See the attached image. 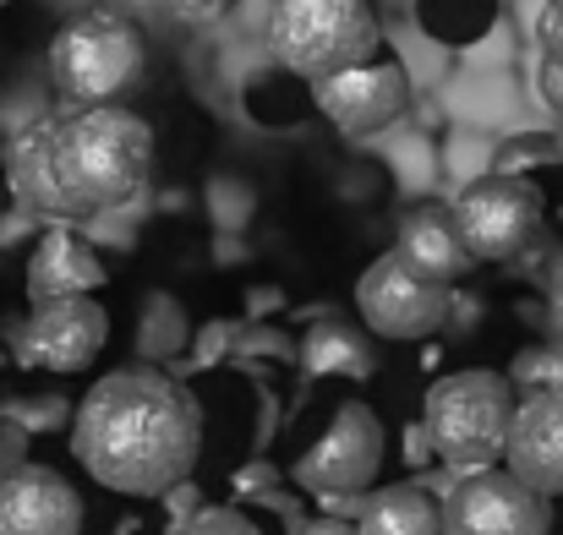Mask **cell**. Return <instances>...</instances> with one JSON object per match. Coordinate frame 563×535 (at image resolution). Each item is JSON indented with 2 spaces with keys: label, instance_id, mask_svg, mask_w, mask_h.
<instances>
[{
  "label": "cell",
  "instance_id": "24",
  "mask_svg": "<svg viewBox=\"0 0 563 535\" xmlns=\"http://www.w3.org/2000/svg\"><path fill=\"white\" fill-rule=\"evenodd\" d=\"M274 487H279V470H274V465H246V470L235 476V498H252V503H263Z\"/></svg>",
  "mask_w": 563,
  "mask_h": 535
},
{
  "label": "cell",
  "instance_id": "16",
  "mask_svg": "<svg viewBox=\"0 0 563 535\" xmlns=\"http://www.w3.org/2000/svg\"><path fill=\"white\" fill-rule=\"evenodd\" d=\"M394 252L410 268H421L427 279H438V285H454V279H465L476 268V257H471V246H465V235L454 224V208H438V202H421V208H410L399 219Z\"/></svg>",
  "mask_w": 563,
  "mask_h": 535
},
{
  "label": "cell",
  "instance_id": "1",
  "mask_svg": "<svg viewBox=\"0 0 563 535\" xmlns=\"http://www.w3.org/2000/svg\"><path fill=\"white\" fill-rule=\"evenodd\" d=\"M71 454L121 498H165L202 454L197 393L159 366H121L71 410Z\"/></svg>",
  "mask_w": 563,
  "mask_h": 535
},
{
  "label": "cell",
  "instance_id": "25",
  "mask_svg": "<svg viewBox=\"0 0 563 535\" xmlns=\"http://www.w3.org/2000/svg\"><path fill=\"white\" fill-rule=\"evenodd\" d=\"M290 535H362V531H356L351 520H340V514H318V520L301 514V520L290 525Z\"/></svg>",
  "mask_w": 563,
  "mask_h": 535
},
{
  "label": "cell",
  "instance_id": "11",
  "mask_svg": "<svg viewBox=\"0 0 563 535\" xmlns=\"http://www.w3.org/2000/svg\"><path fill=\"white\" fill-rule=\"evenodd\" d=\"M318 110L345 132V137H373L383 126H394L410 104V77L399 60H367L356 71H340L329 82L312 88Z\"/></svg>",
  "mask_w": 563,
  "mask_h": 535
},
{
  "label": "cell",
  "instance_id": "7",
  "mask_svg": "<svg viewBox=\"0 0 563 535\" xmlns=\"http://www.w3.org/2000/svg\"><path fill=\"white\" fill-rule=\"evenodd\" d=\"M356 312L377 339H432L454 317V285H438L399 252H383L356 279Z\"/></svg>",
  "mask_w": 563,
  "mask_h": 535
},
{
  "label": "cell",
  "instance_id": "6",
  "mask_svg": "<svg viewBox=\"0 0 563 535\" xmlns=\"http://www.w3.org/2000/svg\"><path fill=\"white\" fill-rule=\"evenodd\" d=\"M542 219H548V202L537 191V180L526 176H482L471 180L460 197H454V224L471 246L476 263H509L520 257L537 235H542Z\"/></svg>",
  "mask_w": 563,
  "mask_h": 535
},
{
  "label": "cell",
  "instance_id": "20",
  "mask_svg": "<svg viewBox=\"0 0 563 535\" xmlns=\"http://www.w3.org/2000/svg\"><path fill=\"white\" fill-rule=\"evenodd\" d=\"M16 426H27V432H55V426H66V399H5L0 404Z\"/></svg>",
  "mask_w": 563,
  "mask_h": 535
},
{
  "label": "cell",
  "instance_id": "21",
  "mask_svg": "<svg viewBox=\"0 0 563 535\" xmlns=\"http://www.w3.org/2000/svg\"><path fill=\"white\" fill-rule=\"evenodd\" d=\"M176 535H263L241 509H197Z\"/></svg>",
  "mask_w": 563,
  "mask_h": 535
},
{
  "label": "cell",
  "instance_id": "12",
  "mask_svg": "<svg viewBox=\"0 0 563 535\" xmlns=\"http://www.w3.org/2000/svg\"><path fill=\"white\" fill-rule=\"evenodd\" d=\"M0 535H82V498L49 465H11L0 476Z\"/></svg>",
  "mask_w": 563,
  "mask_h": 535
},
{
  "label": "cell",
  "instance_id": "2",
  "mask_svg": "<svg viewBox=\"0 0 563 535\" xmlns=\"http://www.w3.org/2000/svg\"><path fill=\"white\" fill-rule=\"evenodd\" d=\"M55 170L77 219L126 208L154 170V126L121 104H88L55 126Z\"/></svg>",
  "mask_w": 563,
  "mask_h": 535
},
{
  "label": "cell",
  "instance_id": "9",
  "mask_svg": "<svg viewBox=\"0 0 563 535\" xmlns=\"http://www.w3.org/2000/svg\"><path fill=\"white\" fill-rule=\"evenodd\" d=\"M110 345V312L93 301V296H66V301H38L16 339H11V356L27 371H82L93 366L99 350Z\"/></svg>",
  "mask_w": 563,
  "mask_h": 535
},
{
  "label": "cell",
  "instance_id": "5",
  "mask_svg": "<svg viewBox=\"0 0 563 535\" xmlns=\"http://www.w3.org/2000/svg\"><path fill=\"white\" fill-rule=\"evenodd\" d=\"M49 77L71 104H115L143 77V33L115 11L71 16L49 44Z\"/></svg>",
  "mask_w": 563,
  "mask_h": 535
},
{
  "label": "cell",
  "instance_id": "23",
  "mask_svg": "<svg viewBox=\"0 0 563 535\" xmlns=\"http://www.w3.org/2000/svg\"><path fill=\"white\" fill-rule=\"evenodd\" d=\"M27 443H33V432H27V426H16V421L0 410V476H5L11 465H22V459H27Z\"/></svg>",
  "mask_w": 563,
  "mask_h": 535
},
{
  "label": "cell",
  "instance_id": "31",
  "mask_svg": "<svg viewBox=\"0 0 563 535\" xmlns=\"http://www.w3.org/2000/svg\"><path fill=\"white\" fill-rule=\"evenodd\" d=\"M0 5H11V0H0Z\"/></svg>",
  "mask_w": 563,
  "mask_h": 535
},
{
  "label": "cell",
  "instance_id": "10",
  "mask_svg": "<svg viewBox=\"0 0 563 535\" xmlns=\"http://www.w3.org/2000/svg\"><path fill=\"white\" fill-rule=\"evenodd\" d=\"M443 535H553V498L515 470H476L443 498Z\"/></svg>",
  "mask_w": 563,
  "mask_h": 535
},
{
  "label": "cell",
  "instance_id": "26",
  "mask_svg": "<svg viewBox=\"0 0 563 535\" xmlns=\"http://www.w3.org/2000/svg\"><path fill=\"white\" fill-rule=\"evenodd\" d=\"M165 509H170V535H176L191 520V514H197V492H191L187 481H181L176 492H165Z\"/></svg>",
  "mask_w": 563,
  "mask_h": 535
},
{
  "label": "cell",
  "instance_id": "15",
  "mask_svg": "<svg viewBox=\"0 0 563 535\" xmlns=\"http://www.w3.org/2000/svg\"><path fill=\"white\" fill-rule=\"evenodd\" d=\"M104 263L99 252L71 230V224H49L27 257V301H66V296H93L104 285Z\"/></svg>",
  "mask_w": 563,
  "mask_h": 535
},
{
  "label": "cell",
  "instance_id": "30",
  "mask_svg": "<svg viewBox=\"0 0 563 535\" xmlns=\"http://www.w3.org/2000/svg\"><path fill=\"white\" fill-rule=\"evenodd\" d=\"M230 339H235V328H224V323H213V328H208V339H202V350H197V360L208 366V360L219 356V350H230Z\"/></svg>",
  "mask_w": 563,
  "mask_h": 535
},
{
  "label": "cell",
  "instance_id": "13",
  "mask_svg": "<svg viewBox=\"0 0 563 535\" xmlns=\"http://www.w3.org/2000/svg\"><path fill=\"white\" fill-rule=\"evenodd\" d=\"M504 465L526 487H537L542 498H563V388H553V393H520Z\"/></svg>",
  "mask_w": 563,
  "mask_h": 535
},
{
  "label": "cell",
  "instance_id": "29",
  "mask_svg": "<svg viewBox=\"0 0 563 535\" xmlns=\"http://www.w3.org/2000/svg\"><path fill=\"white\" fill-rule=\"evenodd\" d=\"M542 99H548V110L563 121V66H542Z\"/></svg>",
  "mask_w": 563,
  "mask_h": 535
},
{
  "label": "cell",
  "instance_id": "27",
  "mask_svg": "<svg viewBox=\"0 0 563 535\" xmlns=\"http://www.w3.org/2000/svg\"><path fill=\"white\" fill-rule=\"evenodd\" d=\"M176 16H187V22H208V16H219L224 5H235V0H165Z\"/></svg>",
  "mask_w": 563,
  "mask_h": 535
},
{
  "label": "cell",
  "instance_id": "8",
  "mask_svg": "<svg viewBox=\"0 0 563 535\" xmlns=\"http://www.w3.org/2000/svg\"><path fill=\"white\" fill-rule=\"evenodd\" d=\"M377 470H383V421L373 404L345 399L334 421L318 432V443H307L290 476L318 498H362L377 481Z\"/></svg>",
  "mask_w": 563,
  "mask_h": 535
},
{
  "label": "cell",
  "instance_id": "19",
  "mask_svg": "<svg viewBox=\"0 0 563 535\" xmlns=\"http://www.w3.org/2000/svg\"><path fill=\"white\" fill-rule=\"evenodd\" d=\"M509 382H515L520 393H553V388H563V339L520 350L515 366H509Z\"/></svg>",
  "mask_w": 563,
  "mask_h": 535
},
{
  "label": "cell",
  "instance_id": "3",
  "mask_svg": "<svg viewBox=\"0 0 563 535\" xmlns=\"http://www.w3.org/2000/svg\"><path fill=\"white\" fill-rule=\"evenodd\" d=\"M515 410H520V393H515L509 371L471 366V371H449L427 388L421 426H427V443L443 465L476 476V470H493L504 459Z\"/></svg>",
  "mask_w": 563,
  "mask_h": 535
},
{
  "label": "cell",
  "instance_id": "22",
  "mask_svg": "<svg viewBox=\"0 0 563 535\" xmlns=\"http://www.w3.org/2000/svg\"><path fill=\"white\" fill-rule=\"evenodd\" d=\"M537 44L548 55V66H563V0H548L537 16Z\"/></svg>",
  "mask_w": 563,
  "mask_h": 535
},
{
  "label": "cell",
  "instance_id": "18",
  "mask_svg": "<svg viewBox=\"0 0 563 535\" xmlns=\"http://www.w3.org/2000/svg\"><path fill=\"white\" fill-rule=\"evenodd\" d=\"M356 531L362 535H443V503L427 487H416V481L377 487V492L362 498Z\"/></svg>",
  "mask_w": 563,
  "mask_h": 535
},
{
  "label": "cell",
  "instance_id": "14",
  "mask_svg": "<svg viewBox=\"0 0 563 535\" xmlns=\"http://www.w3.org/2000/svg\"><path fill=\"white\" fill-rule=\"evenodd\" d=\"M55 126L60 121H27L5 143V186H11L16 208L38 213L44 224H77V208L55 170Z\"/></svg>",
  "mask_w": 563,
  "mask_h": 535
},
{
  "label": "cell",
  "instance_id": "28",
  "mask_svg": "<svg viewBox=\"0 0 563 535\" xmlns=\"http://www.w3.org/2000/svg\"><path fill=\"white\" fill-rule=\"evenodd\" d=\"M548 317H553V334L563 339V257L553 263V274H548Z\"/></svg>",
  "mask_w": 563,
  "mask_h": 535
},
{
  "label": "cell",
  "instance_id": "17",
  "mask_svg": "<svg viewBox=\"0 0 563 535\" xmlns=\"http://www.w3.org/2000/svg\"><path fill=\"white\" fill-rule=\"evenodd\" d=\"M296 366L301 377H356L367 382L377 377V345H373V328L367 323H351V317H323L301 334L296 345Z\"/></svg>",
  "mask_w": 563,
  "mask_h": 535
},
{
  "label": "cell",
  "instance_id": "4",
  "mask_svg": "<svg viewBox=\"0 0 563 535\" xmlns=\"http://www.w3.org/2000/svg\"><path fill=\"white\" fill-rule=\"evenodd\" d=\"M268 49L285 71L307 77L312 88L377 60L383 27L373 0H274L268 5Z\"/></svg>",
  "mask_w": 563,
  "mask_h": 535
}]
</instances>
